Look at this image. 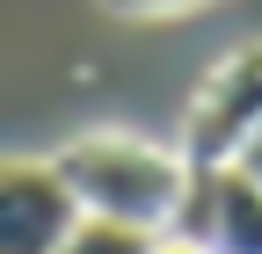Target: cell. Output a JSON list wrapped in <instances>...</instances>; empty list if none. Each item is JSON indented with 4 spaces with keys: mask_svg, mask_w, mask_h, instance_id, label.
Listing matches in <instances>:
<instances>
[{
    "mask_svg": "<svg viewBox=\"0 0 262 254\" xmlns=\"http://www.w3.org/2000/svg\"><path fill=\"white\" fill-rule=\"evenodd\" d=\"M58 174L80 196L88 218L168 233V218H175L182 189H189V153L153 145V138H124V131H88V138H73L58 153Z\"/></svg>",
    "mask_w": 262,
    "mask_h": 254,
    "instance_id": "obj_1",
    "label": "cell"
},
{
    "mask_svg": "<svg viewBox=\"0 0 262 254\" xmlns=\"http://www.w3.org/2000/svg\"><path fill=\"white\" fill-rule=\"evenodd\" d=\"M262 123V44H241L226 51L219 66L204 73V87H196V102L182 116V153L196 167H226L233 160V145Z\"/></svg>",
    "mask_w": 262,
    "mask_h": 254,
    "instance_id": "obj_2",
    "label": "cell"
},
{
    "mask_svg": "<svg viewBox=\"0 0 262 254\" xmlns=\"http://www.w3.org/2000/svg\"><path fill=\"white\" fill-rule=\"evenodd\" d=\"M80 196L66 189L58 160H0V254H58L80 225Z\"/></svg>",
    "mask_w": 262,
    "mask_h": 254,
    "instance_id": "obj_3",
    "label": "cell"
},
{
    "mask_svg": "<svg viewBox=\"0 0 262 254\" xmlns=\"http://www.w3.org/2000/svg\"><path fill=\"white\" fill-rule=\"evenodd\" d=\"M168 233L211 247V254H262V182H248L241 167L189 160V189L168 218Z\"/></svg>",
    "mask_w": 262,
    "mask_h": 254,
    "instance_id": "obj_4",
    "label": "cell"
},
{
    "mask_svg": "<svg viewBox=\"0 0 262 254\" xmlns=\"http://www.w3.org/2000/svg\"><path fill=\"white\" fill-rule=\"evenodd\" d=\"M160 233H139V225H110V218H80L73 240H66L58 254H153Z\"/></svg>",
    "mask_w": 262,
    "mask_h": 254,
    "instance_id": "obj_5",
    "label": "cell"
},
{
    "mask_svg": "<svg viewBox=\"0 0 262 254\" xmlns=\"http://www.w3.org/2000/svg\"><path fill=\"white\" fill-rule=\"evenodd\" d=\"M110 15H189V8H204V0H102Z\"/></svg>",
    "mask_w": 262,
    "mask_h": 254,
    "instance_id": "obj_6",
    "label": "cell"
},
{
    "mask_svg": "<svg viewBox=\"0 0 262 254\" xmlns=\"http://www.w3.org/2000/svg\"><path fill=\"white\" fill-rule=\"evenodd\" d=\"M226 167H241L248 182H262V123H255V131H248V138L233 145V160H226Z\"/></svg>",
    "mask_w": 262,
    "mask_h": 254,
    "instance_id": "obj_7",
    "label": "cell"
},
{
    "mask_svg": "<svg viewBox=\"0 0 262 254\" xmlns=\"http://www.w3.org/2000/svg\"><path fill=\"white\" fill-rule=\"evenodd\" d=\"M153 254H211V247H196V240H175V233H160Z\"/></svg>",
    "mask_w": 262,
    "mask_h": 254,
    "instance_id": "obj_8",
    "label": "cell"
}]
</instances>
